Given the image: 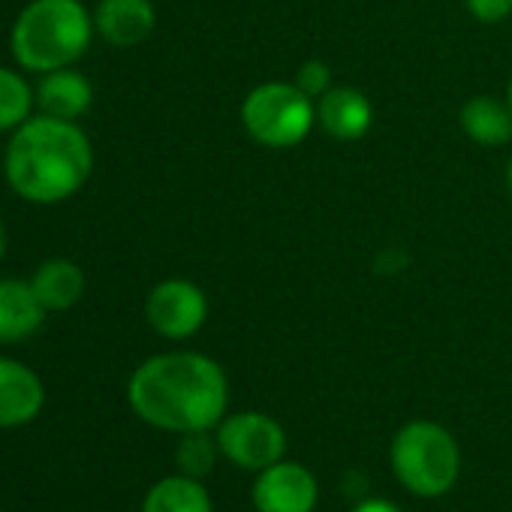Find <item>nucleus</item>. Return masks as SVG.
<instances>
[{
	"instance_id": "obj_20",
	"label": "nucleus",
	"mask_w": 512,
	"mask_h": 512,
	"mask_svg": "<svg viewBox=\"0 0 512 512\" xmlns=\"http://www.w3.org/2000/svg\"><path fill=\"white\" fill-rule=\"evenodd\" d=\"M464 7L482 25H500L512 16V0H464Z\"/></svg>"
},
{
	"instance_id": "obj_1",
	"label": "nucleus",
	"mask_w": 512,
	"mask_h": 512,
	"mask_svg": "<svg viewBox=\"0 0 512 512\" xmlns=\"http://www.w3.org/2000/svg\"><path fill=\"white\" fill-rule=\"evenodd\" d=\"M127 401L151 428L169 434L211 431L226 416L229 383L223 368L205 353H160L130 374Z\"/></svg>"
},
{
	"instance_id": "obj_14",
	"label": "nucleus",
	"mask_w": 512,
	"mask_h": 512,
	"mask_svg": "<svg viewBox=\"0 0 512 512\" xmlns=\"http://www.w3.org/2000/svg\"><path fill=\"white\" fill-rule=\"evenodd\" d=\"M458 121H461V130L467 133V139L482 148H500L512 139V112H509L506 100L476 94L461 106Z\"/></svg>"
},
{
	"instance_id": "obj_15",
	"label": "nucleus",
	"mask_w": 512,
	"mask_h": 512,
	"mask_svg": "<svg viewBox=\"0 0 512 512\" xmlns=\"http://www.w3.org/2000/svg\"><path fill=\"white\" fill-rule=\"evenodd\" d=\"M31 290L46 311H70L85 296V272L73 260H46L34 278Z\"/></svg>"
},
{
	"instance_id": "obj_17",
	"label": "nucleus",
	"mask_w": 512,
	"mask_h": 512,
	"mask_svg": "<svg viewBox=\"0 0 512 512\" xmlns=\"http://www.w3.org/2000/svg\"><path fill=\"white\" fill-rule=\"evenodd\" d=\"M34 103L37 94L31 91V85L16 70L0 67V133L19 130L31 118Z\"/></svg>"
},
{
	"instance_id": "obj_10",
	"label": "nucleus",
	"mask_w": 512,
	"mask_h": 512,
	"mask_svg": "<svg viewBox=\"0 0 512 512\" xmlns=\"http://www.w3.org/2000/svg\"><path fill=\"white\" fill-rule=\"evenodd\" d=\"M157 13L151 0H100L94 10V31L115 49H133L151 37Z\"/></svg>"
},
{
	"instance_id": "obj_24",
	"label": "nucleus",
	"mask_w": 512,
	"mask_h": 512,
	"mask_svg": "<svg viewBox=\"0 0 512 512\" xmlns=\"http://www.w3.org/2000/svg\"><path fill=\"white\" fill-rule=\"evenodd\" d=\"M506 106H509V112H512V79H509V85H506Z\"/></svg>"
},
{
	"instance_id": "obj_3",
	"label": "nucleus",
	"mask_w": 512,
	"mask_h": 512,
	"mask_svg": "<svg viewBox=\"0 0 512 512\" xmlns=\"http://www.w3.org/2000/svg\"><path fill=\"white\" fill-rule=\"evenodd\" d=\"M94 37L82 0H31L13 28V55L31 73L64 70L79 61Z\"/></svg>"
},
{
	"instance_id": "obj_13",
	"label": "nucleus",
	"mask_w": 512,
	"mask_h": 512,
	"mask_svg": "<svg viewBox=\"0 0 512 512\" xmlns=\"http://www.w3.org/2000/svg\"><path fill=\"white\" fill-rule=\"evenodd\" d=\"M34 94H37L40 112L49 118H61V121H79L91 109V100H94L91 82L79 70H70V67L43 73Z\"/></svg>"
},
{
	"instance_id": "obj_5",
	"label": "nucleus",
	"mask_w": 512,
	"mask_h": 512,
	"mask_svg": "<svg viewBox=\"0 0 512 512\" xmlns=\"http://www.w3.org/2000/svg\"><path fill=\"white\" fill-rule=\"evenodd\" d=\"M317 124V103L296 82H263L241 103V127L263 148H296Z\"/></svg>"
},
{
	"instance_id": "obj_6",
	"label": "nucleus",
	"mask_w": 512,
	"mask_h": 512,
	"mask_svg": "<svg viewBox=\"0 0 512 512\" xmlns=\"http://www.w3.org/2000/svg\"><path fill=\"white\" fill-rule=\"evenodd\" d=\"M214 437L226 461L253 473L272 467L287 452V434L281 422L256 410L223 416L220 425L214 428Z\"/></svg>"
},
{
	"instance_id": "obj_22",
	"label": "nucleus",
	"mask_w": 512,
	"mask_h": 512,
	"mask_svg": "<svg viewBox=\"0 0 512 512\" xmlns=\"http://www.w3.org/2000/svg\"><path fill=\"white\" fill-rule=\"evenodd\" d=\"M7 253V229H4V220H0V260H4Z\"/></svg>"
},
{
	"instance_id": "obj_12",
	"label": "nucleus",
	"mask_w": 512,
	"mask_h": 512,
	"mask_svg": "<svg viewBox=\"0 0 512 512\" xmlns=\"http://www.w3.org/2000/svg\"><path fill=\"white\" fill-rule=\"evenodd\" d=\"M46 308L31 290V281L0 278V344H19L40 332Z\"/></svg>"
},
{
	"instance_id": "obj_8",
	"label": "nucleus",
	"mask_w": 512,
	"mask_h": 512,
	"mask_svg": "<svg viewBox=\"0 0 512 512\" xmlns=\"http://www.w3.org/2000/svg\"><path fill=\"white\" fill-rule=\"evenodd\" d=\"M250 497L256 512H314L320 488L305 464L281 458L256 473Z\"/></svg>"
},
{
	"instance_id": "obj_23",
	"label": "nucleus",
	"mask_w": 512,
	"mask_h": 512,
	"mask_svg": "<svg viewBox=\"0 0 512 512\" xmlns=\"http://www.w3.org/2000/svg\"><path fill=\"white\" fill-rule=\"evenodd\" d=\"M506 190H509V196H512V157H509V163H506Z\"/></svg>"
},
{
	"instance_id": "obj_19",
	"label": "nucleus",
	"mask_w": 512,
	"mask_h": 512,
	"mask_svg": "<svg viewBox=\"0 0 512 512\" xmlns=\"http://www.w3.org/2000/svg\"><path fill=\"white\" fill-rule=\"evenodd\" d=\"M296 88L305 91V94L317 103L329 88H335V85H332V67H329L326 61H317V58L305 61V64L299 67V73H296Z\"/></svg>"
},
{
	"instance_id": "obj_7",
	"label": "nucleus",
	"mask_w": 512,
	"mask_h": 512,
	"mask_svg": "<svg viewBox=\"0 0 512 512\" xmlns=\"http://www.w3.org/2000/svg\"><path fill=\"white\" fill-rule=\"evenodd\" d=\"M145 320L148 326L166 341H187L193 338L208 320V299L205 293L184 278L160 281L145 299Z\"/></svg>"
},
{
	"instance_id": "obj_16",
	"label": "nucleus",
	"mask_w": 512,
	"mask_h": 512,
	"mask_svg": "<svg viewBox=\"0 0 512 512\" xmlns=\"http://www.w3.org/2000/svg\"><path fill=\"white\" fill-rule=\"evenodd\" d=\"M142 512H214V506L202 479L172 473L148 488Z\"/></svg>"
},
{
	"instance_id": "obj_4",
	"label": "nucleus",
	"mask_w": 512,
	"mask_h": 512,
	"mask_svg": "<svg viewBox=\"0 0 512 512\" xmlns=\"http://www.w3.org/2000/svg\"><path fill=\"white\" fill-rule=\"evenodd\" d=\"M389 464L410 494L443 497L458 482L461 449L443 425L431 419H413L392 437Z\"/></svg>"
},
{
	"instance_id": "obj_9",
	"label": "nucleus",
	"mask_w": 512,
	"mask_h": 512,
	"mask_svg": "<svg viewBox=\"0 0 512 512\" xmlns=\"http://www.w3.org/2000/svg\"><path fill=\"white\" fill-rule=\"evenodd\" d=\"M46 407V386L25 362L0 356V428H22Z\"/></svg>"
},
{
	"instance_id": "obj_2",
	"label": "nucleus",
	"mask_w": 512,
	"mask_h": 512,
	"mask_svg": "<svg viewBox=\"0 0 512 512\" xmlns=\"http://www.w3.org/2000/svg\"><path fill=\"white\" fill-rule=\"evenodd\" d=\"M94 148L76 121L61 118H28L4 157L10 187L40 205L64 202L91 178Z\"/></svg>"
},
{
	"instance_id": "obj_18",
	"label": "nucleus",
	"mask_w": 512,
	"mask_h": 512,
	"mask_svg": "<svg viewBox=\"0 0 512 512\" xmlns=\"http://www.w3.org/2000/svg\"><path fill=\"white\" fill-rule=\"evenodd\" d=\"M178 449H175V464L178 473L202 479L214 470L220 446L217 437H211V431H190V434H178Z\"/></svg>"
},
{
	"instance_id": "obj_11",
	"label": "nucleus",
	"mask_w": 512,
	"mask_h": 512,
	"mask_svg": "<svg viewBox=\"0 0 512 512\" xmlns=\"http://www.w3.org/2000/svg\"><path fill=\"white\" fill-rule=\"evenodd\" d=\"M371 121H374L371 100L359 88L338 85L317 100V124L326 136L338 142L362 139L371 130Z\"/></svg>"
},
{
	"instance_id": "obj_21",
	"label": "nucleus",
	"mask_w": 512,
	"mask_h": 512,
	"mask_svg": "<svg viewBox=\"0 0 512 512\" xmlns=\"http://www.w3.org/2000/svg\"><path fill=\"white\" fill-rule=\"evenodd\" d=\"M353 512H401V509L389 500H362L353 506Z\"/></svg>"
}]
</instances>
